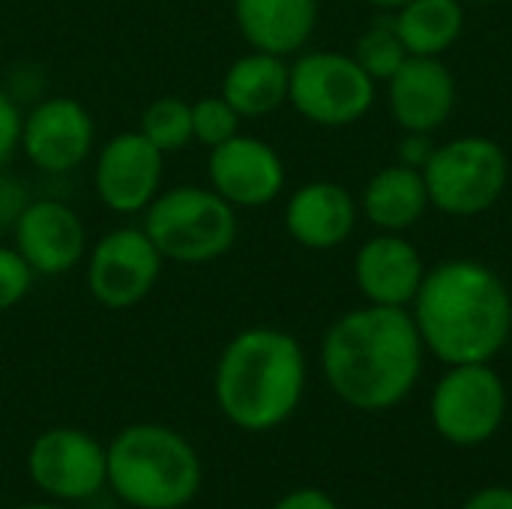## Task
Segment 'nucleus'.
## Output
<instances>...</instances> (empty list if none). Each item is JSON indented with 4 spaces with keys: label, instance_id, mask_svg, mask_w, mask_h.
Returning <instances> with one entry per match:
<instances>
[{
    "label": "nucleus",
    "instance_id": "2f4dec72",
    "mask_svg": "<svg viewBox=\"0 0 512 509\" xmlns=\"http://www.w3.org/2000/svg\"><path fill=\"white\" fill-rule=\"evenodd\" d=\"M465 6H489V3H498V0H462Z\"/></svg>",
    "mask_w": 512,
    "mask_h": 509
},
{
    "label": "nucleus",
    "instance_id": "9d476101",
    "mask_svg": "<svg viewBox=\"0 0 512 509\" xmlns=\"http://www.w3.org/2000/svg\"><path fill=\"white\" fill-rule=\"evenodd\" d=\"M165 153L141 132L114 135L96 156L93 189L114 213H144L162 192Z\"/></svg>",
    "mask_w": 512,
    "mask_h": 509
},
{
    "label": "nucleus",
    "instance_id": "4be33fe9",
    "mask_svg": "<svg viewBox=\"0 0 512 509\" xmlns=\"http://www.w3.org/2000/svg\"><path fill=\"white\" fill-rule=\"evenodd\" d=\"M138 129L165 156L177 153L195 141V135H192V102H186L180 96H159L144 108Z\"/></svg>",
    "mask_w": 512,
    "mask_h": 509
},
{
    "label": "nucleus",
    "instance_id": "2eb2a0df",
    "mask_svg": "<svg viewBox=\"0 0 512 509\" xmlns=\"http://www.w3.org/2000/svg\"><path fill=\"white\" fill-rule=\"evenodd\" d=\"M12 240L36 276L69 273L87 249V234L78 213L57 198L27 201L12 225Z\"/></svg>",
    "mask_w": 512,
    "mask_h": 509
},
{
    "label": "nucleus",
    "instance_id": "a211bd4d",
    "mask_svg": "<svg viewBox=\"0 0 512 509\" xmlns=\"http://www.w3.org/2000/svg\"><path fill=\"white\" fill-rule=\"evenodd\" d=\"M318 0H234V21L252 51L294 57L318 27Z\"/></svg>",
    "mask_w": 512,
    "mask_h": 509
},
{
    "label": "nucleus",
    "instance_id": "9b49d317",
    "mask_svg": "<svg viewBox=\"0 0 512 509\" xmlns=\"http://www.w3.org/2000/svg\"><path fill=\"white\" fill-rule=\"evenodd\" d=\"M210 189L219 192L231 207L255 210L273 204L285 192V162L279 150L255 135L237 132L207 156Z\"/></svg>",
    "mask_w": 512,
    "mask_h": 509
},
{
    "label": "nucleus",
    "instance_id": "c85d7f7f",
    "mask_svg": "<svg viewBox=\"0 0 512 509\" xmlns=\"http://www.w3.org/2000/svg\"><path fill=\"white\" fill-rule=\"evenodd\" d=\"M276 509H339L336 507V501L327 495V492H321V489H297V492H291V495H285Z\"/></svg>",
    "mask_w": 512,
    "mask_h": 509
},
{
    "label": "nucleus",
    "instance_id": "393cba45",
    "mask_svg": "<svg viewBox=\"0 0 512 509\" xmlns=\"http://www.w3.org/2000/svg\"><path fill=\"white\" fill-rule=\"evenodd\" d=\"M33 276L36 273L27 267L15 246H0V312L18 306L27 297Z\"/></svg>",
    "mask_w": 512,
    "mask_h": 509
},
{
    "label": "nucleus",
    "instance_id": "412c9836",
    "mask_svg": "<svg viewBox=\"0 0 512 509\" xmlns=\"http://www.w3.org/2000/svg\"><path fill=\"white\" fill-rule=\"evenodd\" d=\"M465 21L462 0H411L390 18L408 57H444L462 39Z\"/></svg>",
    "mask_w": 512,
    "mask_h": 509
},
{
    "label": "nucleus",
    "instance_id": "ddd939ff",
    "mask_svg": "<svg viewBox=\"0 0 512 509\" xmlns=\"http://www.w3.org/2000/svg\"><path fill=\"white\" fill-rule=\"evenodd\" d=\"M33 483L63 501H84L108 480L105 450L78 429H51L30 447Z\"/></svg>",
    "mask_w": 512,
    "mask_h": 509
},
{
    "label": "nucleus",
    "instance_id": "c756f323",
    "mask_svg": "<svg viewBox=\"0 0 512 509\" xmlns=\"http://www.w3.org/2000/svg\"><path fill=\"white\" fill-rule=\"evenodd\" d=\"M462 509H512V489H507V486L480 489L477 495L468 498V504Z\"/></svg>",
    "mask_w": 512,
    "mask_h": 509
},
{
    "label": "nucleus",
    "instance_id": "dca6fc26",
    "mask_svg": "<svg viewBox=\"0 0 512 509\" xmlns=\"http://www.w3.org/2000/svg\"><path fill=\"white\" fill-rule=\"evenodd\" d=\"M429 264L423 252L393 231H378L354 255V285L372 306L408 309L423 285Z\"/></svg>",
    "mask_w": 512,
    "mask_h": 509
},
{
    "label": "nucleus",
    "instance_id": "f8f14e48",
    "mask_svg": "<svg viewBox=\"0 0 512 509\" xmlns=\"http://www.w3.org/2000/svg\"><path fill=\"white\" fill-rule=\"evenodd\" d=\"M96 141L90 111L72 96H48L36 102L21 126V147L27 162L45 174H69L78 168Z\"/></svg>",
    "mask_w": 512,
    "mask_h": 509
},
{
    "label": "nucleus",
    "instance_id": "0eeeda50",
    "mask_svg": "<svg viewBox=\"0 0 512 509\" xmlns=\"http://www.w3.org/2000/svg\"><path fill=\"white\" fill-rule=\"evenodd\" d=\"M378 99V84L360 69L354 54L318 48L300 51L291 63L288 105L321 129L360 123Z\"/></svg>",
    "mask_w": 512,
    "mask_h": 509
},
{
    "label": "nucleus",
    "instance_id": "1a4fd4ad",
    "mask_svg": "<svg viewBox=\"0 0 512 509\" xmlns=\"http://www.w3.org/2000/svg\"><path fill=\"white\" fill-rule=\"evenodd\" d=\"M162 261L144 228H114L87 258V288L105 309H129L153 291Z\"/></svg>",
    "mask_w": 512,
    "mask_h": 509
},
{
    "label": "nucleus",
    "instance_id": "b1692460",
    "mask_svg": "<svg viewBox=\"0 0 512 509\" xmlns=\"http://www.w3.org/2000/svg\"><path fill=\"white\" fill-rule=\"evenodd\" d=\"M240 114L228 105V99L219 96H201L198 102H192V135L198 144L204 147H219L228 138H234L240 132Z\"/></svg>",
    "mask_w": 512,
    "mask_h": 509
},
{
    "label": "nucleus",
    "instance_id": "39448f33",
    "mask_svg": "<svg viewBox=\"0 0 512 509\" xmlns=\"http://www.w3.org/2000/svg\"><path fill=\"white\" fill-rule=\"evenodd\" d=\"M144 231L165 261L210 264L237 243L240 222L219 192L204 186H174L159 192L144 210Z\"/></svg>",
    "mask_w": 512,
    "mask_h": 509
},
{
    "label": "nucleus",
    "instance_id": "f257e3e1",
    "mask_svg": "<svg viewBox=\"0 0 512 509\" xmlns=\"http://www.w3.org/2000/svg\"><path fill=\"white\" fill-rule=\"evenodd\" d=\"M426 348L411 309L360 306L330 324L321 369L330 390L357 411H390L420 381Z\"/></svg>",
    "mask_w": 512,
    "mask_h": 509
},
{
    "label": "nucleus",
    "instance_id": "f03ea898",
    "mask_svg": "<svg viewBox=\"0 0 512 509\" xmlns=\"http://www.w3.org/2000/svg\"><path fill=\"white\" fill-rule=\"evenodd\" d=\"M426 354L444 366L492 363L512 336V294L480 258H447L426 270L408 306Z\"/></svg>",
    "mask_w": 512,
    "mask_h": 509
},
{
    "label": "nucleus",
    "instance_id": "5701e85b",
    "mask_svg": "<svg viewBox=\"0 0 512 509\" xmlns=\"http://www.w3.org/2000/svg\"><path fill=\"white\" fill-rule=\"evenodd\" d=\"M351 54L375 84H387L408 60V51L390 21H381V24H372L369 30H363Z\"/></svg>",
    "mask_w": 512,
    "mask_h": 509
},
{
    "label": "nucleus",
    "instance_id": "4468645a",
    "mask_svg": "<svg viewBox=\"0 0 512 509\" xmlns=\"http://www.w3.org/2000/svg\"><path fill=\"white\" fill-rule=\"evenodd\" d=\"M384 87L390 117L402 132L438 135L459 102V84L444 57H408Z\"/></svg>",
    "mask_w": 512,
    "mask_h": 509
},
{
    "label": "nucleus",
    "instance_id": "423d86ee",
    "mask_svg": "<svg viewBox=\"0 0 512 509\" xmlns=\"http://www.w3.org/2000/svg\"><path fill=\"white\" fill-rule=\"evenodd\" d=\"M432 210L450 219L489 213L510 186V156L489 135H456L435 147L423 168Z\"/></svg>",
    "mask_w": 512,
    "mask_h": 509
},
{
    "label": "nucleus",
    "instance_id": "f3484780",
    "mask_svg": "<svg viewBox=\"0 0 512 509\" xmlns=\"http://www.w3.org/2000/svg\"><path fill=\"white\" fill-rule=\"evenodd\" d=\"M282 219L297 246L309 252H333L357 231L360 204L342 183L312 180L288 195Z\"/></svg>",
    "mask_w": 512,
    "mask_h": 509
},
{
    "label": "nucleus",
    "instance_id": "bb28decb",
    "mask_svg": "<svg viewBox=\"0 0 512 509\" xmlns=\"http://www.w3.org/2000/svg\"><path fill=\"white\" fill-rule=\"evenodd\" d=\"M435 147H438L435 135H423V132H402L396 162H399V165H408V168L423 171V168L429 165V159H432Z\"/></svg>",
    "mask_w": 512,
    "mask_h": 509
},
{
    "label": "nucleus",
    "instance_id": "20e7f679",
    "mask_svg": "<svg viewBox=\"0 0 512 509\" xmlns=\"http://www.w3.org/2000/svg\"><path fill=\"white\" fill-rule=\"evenodd\" d=\"M108 483L138 509L186 507L201 486V465L189 441L165 426L123 429L105 453Z\"/></svg>",
    "mask_w": 512,
    "mask_h": 509
},
{
    "label": "nucleus",
    "instance_id": "6e6552de",
    "mask_svg": "<svg viewBox=\"0 0 512 509\" xmlns=\"http://www.w3.org/2000/svg\"><path fill=\"white\" fill-rule=\"evenodd\" d=\"M435 432L456 447L489 441L507 417V387L492 363L447 366L429 402Z\"/></svg>",
    "mask_w": 512,
    "mask_h": 509
},
{
    "label": "nucleus",
    "instance_id": "aec40b11",
    "mask_svg": "<svg viewBox=\"0 0 512 509\" xmlns=\"http://www.w3.org/2000/svg\"><path fill=\"white\" fill-rule=\"evenodd\" d=\"M288 78H291L288 57L249 51L228 66L222 78V96L243 120L267 117L288 102Z\"/></svg>",
    "mask_w": 512,
    "mask_h": 509
},
{
    "label": "nucleus",
    "instance_id": "473e14b6",
    "mask_svg": "<svg viewBox=\"0 0 512 509\" xmlns=\"http://www.w3.org/2000/svg\"><path fill=\"white\" fill-rule=\"evenodd\" d=\"M24 509H57V507H45V504H36V507H24Z\"/></svg>",
    "mask_w": 512,
    "mask_h": 509
},
{
    "label": "nucleus",
    "instance_id": "a878e982",
    "mask_svg": "<svg viewBox=\"0 0 512 509\" xmlns=\"http://www.w3.org/2000/svg\"><path fill=\"white\" fill-rule=\"evenodd\" d=\"M21 126H24V114H21L15 96L0 87V168L21 147Z\"/></svg>",
    "mask_w": 512,
    "mask_h": 509
},
{
    "label": "nucleus",
    "instance_id": "cd10ccee",
    "mask_svg": "<svg viewBox=\"0 0 512 509\" xmlns=\"http://www.w3.org/2000/svg\"><path fill=\"white\" fill-rule=\"evenodd\" d=\"M27 204V192L18 180L0 174V228H12Z\"/></svg>",
    "mask_w": 512,
    "mask_h": 509
},
{
    "label": "nucleus",
    "instance_id": "6ab92c4d",
    "mask_svg": "<svg viewBox=\"0 0 512 509\" xmlns=\"http://www.w3.org/2000/svg\"><path fill=\"white\" fill-rule=\"evenodd\" d=\"M357 204H360V216L375 231H393V234H408L432 210L423 171L399 162L378 168L366 180Z\"/></svg>",
    "mask_w": 512,
    "mask_h": 509
},
{
    "label": "nucleus",
    "instance_id": "7c9ffc66",
    "mask_svg": "<svg viewBox=\"0 0 512 509\" xmlns=\"http://www.w3.org/2000/svg\"><path fill=\"white\" fill-rule=\"evenodd\" d=\"M369 6H375V9H381V12H396V9H402L405 3H411V0H366Z\"/></svg>",
    "mask_w": 512,
    "mask_h": 509
},
{
    "label": "nucleus",
    "instance_id": "7ed1b4c3",
    "mask_svg": "<svg viewBox=\"0 0 512 509\" xmlns=\"http://www.w3.org/2000/svg\"><path fill=\"white\" fill-rule=\"evenodd\" d=\"M216 402L246 432L282 426L306 390V354L300 342L276 327L237 333L216 363Z\"/></svg>",
    "mask_w": 512,
    "mask_h": 509
}]
</instances>
